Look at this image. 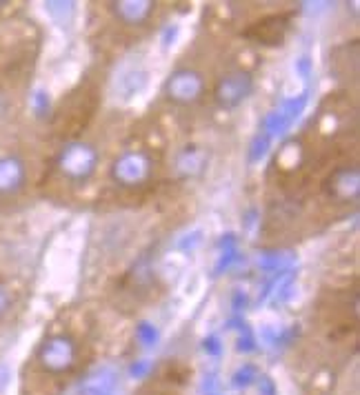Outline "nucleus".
<instances>
[{
    "label": "nucleus",
    "mask_w": 360,
    "mask_h": 395,
    "mask_svg": "<svg viewBox=\"0 0 360 395\" xmlns=\"http://www.w3.org/2000/svg\"><path fill=\"white\" fill-rule=\"evenodd\" d=\"M29 178V167L25 156L16 147L0 149V200L16 198L25 187Z\"/></svg>",
    "instance_id": "nucleus-1"
},
{
    "label": "nucleus",
    "mask_w": 360,
    "mask_h": 395,
    "mask_svg": "<svg viewBox=\"0 0 360 395\" xmlns=\"http://www.w3.org/2000/svg\"><path fill=\"white\" fill-rule=\"evenodd\" d=\"M76 342L65 333L49 335L38 349V362L49 373H63L76 364Z\"/></svg>",
    "instance_id": "nucleus-2"
},
{
    "label": "nucleus",
    "mask_w": 360,
    "mask_h": 395,
    "mask_svg": "<svg viewBox=\"0 0 360 395\" xmlns=\"http://www.w3.org/2000/svg\"><path fill=\"white\" fill-rule=\"evenodd\" d=\"M18 293H21V289L14 284V280L0 276V320H5L16 309Z\"/></svg>",
    "instance_id": "nucleus-3"
},
{
    "label": "nucleus",
    "mask_w": 360,
    "mask_h": 395,
    "mask_svg": "<svg viewBox=\"0 0 360 395\" xmlns=\"http://www.w3.org/2000/svg\"><path fill=\"white\" fill-rule=\"evenodd\" d=\"M0 74H3V71H0Z\"/></svg>",
    "instance_id": "nucleus-4"
}]
</instances>
